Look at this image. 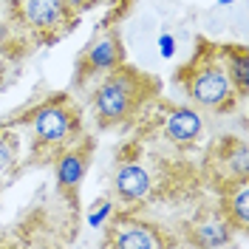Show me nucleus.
Listing matches in <instances>:
<instances>
[{
    "label": "nucleus",
    "mask_w": 249,
    "mask_h": 249,
    "mask_svg": "<svg viewBox=\"0 0 249 249\" xmlns=\"http://www.w3.org/2000/svg\"><path fill=\"white\" fill-rule=\"evenodd\" d=\"M227 60H230V79L241 88V93H247L249 91V57H247V51H230Z\"/></svg>",
    "instance_id": "9d476101"
},
{
    "label": "nucleus",
    "mask_w": 249,
    "mask_h": 249,
    "mask_svg": "<svg viewBox=\"0 0 249 249\" xmlns=\"http://www.w3.org/2000/svg\"><path fill=\"white\" fill-rule=\"evenodd\" d=\"M105 215H108V204H102V207H99V213H93V215H91V227H99V221H102Z\"/></svg>",
    "instance_id": "4468645a"
},
{
    "label": "nucleus",
    "mask_w": 249,
    "mask_h": 249,
    "mask_svg": "<svg viewBox=\"0 0 249 249\" xmlns=\"http://www.w3.org/2000/svg\"><path fill=\"white\" fill-rule=\"evenodd\" d=\"M85 173V156L82 153H65L60 161V170H57V181L62 187H74Z\"/></svg>",
    "instance_id": "6e6552de"
},
{
    "label": "nucleus",
    "mask_w": 249,
    "mask_h": 249,
    "mask_svg": "<svg viewBox=\"0 0 249 249\" xmlns=\"http://www.w3.org/2000/svg\"><path fill=\"white\" fill-rule=\"evenodd\" d=\"M12 159H15V150H12V142L0 136V170H6V167L12 164Z\"/></svg>",
    "instance_id": "ddd939ff"
},
{
    "label": "nucleus",
    "mask_w": 249,
    "mask_h": 249,
    "mask_svg": "<svg viewBox=\"0 0 249 249\" xmlns=\"http://www.w3.org/2000/svg\"><path fill=\"white\" fill-rule=\"evenodd\" d=\"M136 99H139V85L136 77L119 71L108 77V82L96 91V110H99V119L105 124L122 122L130 116V110L136 108Z\"/></svg>",
    "instance_id": "f257e3e1"
},
{
    "label": "nucleus",
    "mask_w": 249,
    "mask_h": 249,
    "mask_svg": "<svg viewBox=\"0 0 249 249\" xmlns=\"http://www.w3.org/2000/svg\"><path fill=\"white\" fill-rule=\"evenodd\" d=\"M201 133V116L190 108H178L167 116V136L173 142H193Z\"/></svg>",
    "instance_id": "0eeeda50"
},
{
    "label": "nucleus",
    "mask_w": 249,
    "mask_h": 249,
    "mask_svg": "<svg viewBox=\"0 0 249 249\" xmlns=\"http://www.w3.org/2000/svg\"><path fill=\"white\" fill-rule=\"evenodd\" d=\"M31 124H34V136L37 139L54 144V142H62L71 133V113L57 108V105H46V108H40L34 113Z\"/></svg>",
    "instance_id": "7ed1b4c3"
},
{
    "label": "nucleus",
    "mask_w": 249,
    "mask_h": 249,
    "mask_svg": "<svg viewBox=\"0 0 249 249\" xmlns=\"http://www.w3.org/2000/svg\"><path fill=\"white\" fill-rule=\"evenodd\" d=\"M85 3H88V0H62V6H65V9H71V6L79 9V6H85Z\"/></svg>",
    "instance_id": "dca6fc26"
},
{
    "label": "nucleus",
    "mask_w": 249,
    "mask_h": 249,
    "mask_svg": "<svg viewBox=\"0 0 249 249\" xmlns=\"http://www.w3.org/2000/svg\"><path fill=\"white\" fill-rule=\"evenodd\" d=\"M62 15H65L62 0H23V17L29 20L31 29H54L62 23Z\"/></svg>",
    "instance_id": "20e7f679"
},
{
    "label": "nucleus",
    "mask_w": 249,
    "mask_h": 249,
    "mask_svg": "<svg viewBox=\"0 0 249 249\" xmlns=\"http://www.w3.org/2000/svg\"><path fill=\"white\" fill-rule=\"evenodd\" d=\"M116 193L127 201H139L150 193V176L139 164H124L116 173Z\"/></svg>",
    "instance_id": "423d86ee"
},
{
    "label": "nucleus",
    "mask_w": 249,
    "mask_h": 249,
    "mask_svg": "<svg viewBox=\"0 0 249 249\" xmlns=\"http://www.w3.org/2000/svg\"><path fill=\"white\" fill-rule=\"evenodd\" d=\"M190 93L207 108H221L232 96V79L227 77L221 65H204L190 79Z\"/></svg>",
    "instance_id": "f03ea898"
},
{
    "label": "nucleus",
    "mask_w": 249,
    "mask_h": 249,
    "mask_svg": "<svg viewBox=\"0 0 249 249\" xmlns=\"http://www.w3.org/2000/svg\"><path fill=\"white\" fill-rule=\"evenodd\" d=\"M116 62H119V43L108 37V40H102V43H96L91 48V65L93 68H102V71H108V68H116Z\"/></svg>",
    "instance_id": "1a4fd4ad"
},
{
    "label": "nucleus",
    "mask_w": 249,
    "mask_h": 249,
    "mask_svg": "<svg viewBox=\"0 0 249 249\" xmlns=\"http://www.w3.org/2000/svg\"><path fill=\"white\" fill-rule=\"evenodd\" d=\"M227 241H230V224H224V221H207L198 230V244H204V247H221Z\"/></svg>",
    "instance_id": "9b49d317"
},
{
    "label": "nucleus",
    "mask_w": 249,
    "mask_h": 249,
    "mask_svg": "<svg viewBox=\"0 0 249 249\" xmlns=\"http://www.w3.org/2000/svg\"><path fill=\"white\" fill-rule=\"evenodd\" d=\"M113 244L122 249H153V247H161V238H156L144 224L119 221L116 232H113Z\"/></svg>",
    "instance_id": "39448f33"
},
{
    "label": "nucleus",
    "mask_w": 249,
    "mask_h": 249,
    "mask_svg": "<svg viewBox=\"0 0 249 249\" xmlns=\"http://www.w3.org/2000/svg\"><path fill=\"white\" fill-rule=\"evenodd\" d=\"M159 46H161V51H164V57H170V54H173V37L164 34V37L159 40Z\"/></svg>",
    "instance_id": "2eb2a0df"
},
{
    "label": "nucleus",
    "mask_w": 249,
    "mask_h": 249,
    "mask_svg": "<svg viewBox=\"0 0 249 249\" xmlns=\"http://www.w3.org/2000/svg\"><path fill=\"white\" fill-rule=\"evenodd\" d=\"M230 218L238 221V227H247L249 224V187H247V178H241V187H238L235 198H230Z\"/></svg>",
    "instance_id": "f8f14e48"
}]
</instances>
